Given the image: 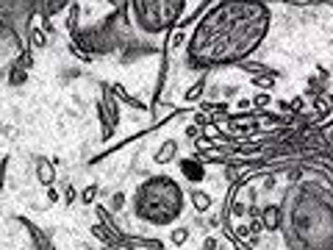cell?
I'll list each match as a JSON object with an SVG mask.
<instances>
[{
  "mask_svg": "<svg viewBox=\"0 0 333 250\" xmlns=\"http://www.w3.org/2000/svg\"><path fill=\"white\" fill-rule=\"evenodd\" d=\"M269 28L272 11L264 3H211L189 36L186 56L203 70L239 64L261 47Z\"/></svg>",
  "mask_w": 333,
  "mask_h": 250,
  "instance_id": "obj_1",
  "label": "cell"
},
{
  "mask_svg": "<svg viewBox=\"0 0 333 250\" xmlns=\"http://www.w3.org/2000/svg\"><path fill=\"white\" fill-rule=\"evenodd\" d=\"M186 195L172 175H150L133 192V214L147 225H172L181 220Z\"/></svg>",
  "mask_w": 333,
  "mask_h": 250,
  "instance_id": "obj_2",
  "label": "cell"
},
{
  "mask_svg": "<svg viewBox=\"0 0 333 250\" xmlns=\"http://www.w3.org/2000/svg\"><path fill=\"white\" fill-rule=\"evenodd\" d=\"M128 11L142 33L161 36L164 31L181 25L186 3L183 0H133V3H128Z\"/></svg>",
  "mask_w": 333,
  "mask_h": 250,
  "instance_id": "obj_3",
  "label": "cell"
},
{
  "mask_svg": "<svg viewBox=\"0 0 333 250\" xmlns=\"http://www.w3.org/2000/svg\"><path fill=\"white\" fill-rule=\"evenodd\" d=\"M178 170L183 172V178L192 181V184H200V181L206 178V167L200 164V159H189V156L178 159Z\"/></svg>",
  "mask_w": 333,
  "mask_h": 250,
  "instance_id": "obj_4",
  "label": "cell"
},
{
  "mask_svg": "<svg viewBox=\"0 0 333 250\" xmlns=\"http://www.w3.org/2000/svg\"><path fill=\"white\" fill-rule=\"evenodd\" d=\"M155 164H169V161L178 159V139H164L161 142V147L153 153Z\"/></svg>",
  "mask_w": 333,
  "mask_h": 250,
  "instance_id": "obj_5",
  "label": "cell"
},
{
  "mask_svg": "<svg viewBox=\"0 0 333 250\" xmlns=\"http://www.w3.org/2000/svg\"><path fill=\"white\" fill-rule=\"evenodd\" d=\"M36 178H39V184H42V186H53L56 172H53V164H50V161H45V159L36 161Z\"/></svg>",
  "mask_w": 333,
  "mask_h": 250,
  "instance_id": "obj_6",
  "label": "cell"
},
{
  "mask_svg": "<svg viewBox=\"0 0 333 250\" xmlns=\"http://www.w3.org/2000/svg\"><path fill=\"white\" fill-rule=\"evenodd\" d=\"M189 198H192V206H194V211H208V208H211V195H206V192H200V189H192V195H189Z\"/></svg>",
  "mask_w": 333,
  "mask_h": 250,
  "instance_id": "obj_7",
  "label": "cell"
},
{
  "mask_svg": "<svg viewBox=\"0 0 333 250\" xmlns=\"http://www.w3.org/2000/svg\"><path fill=\"white\" fill-rule=\"evenodd\" d=\"M186 236H189L186 228H178V231H172V236H169V242H172V245H183V242H186Z\"/></svg>",
  "mask_w": 333,
  "mask_h": 250,
  "instance_id": "obj_8",
  "label": "cell"
},
{
  "mask_svg": "<svg viewBox=\"0 0 333 250\" xmlns=\"http://www.w3.org/2000/svg\"><path fill=\"white\" fill-rule=\"evenodd\" d=\"M94 195H97V186H89V189H84V192H81V200H84V203L89 206L92 200H94Z\"/></svg>",
  "mask_w": 333,
  "mask_h": 250,
  "instance_id": "obj_9",
  "label": "cell"
},
{
  "mask_svg": "<svg viewBox=\"0 0 333 250\" xmlns=\"http://www.w3.org/2000/svg\"><path fill=\"white\" fill-rule=\"evenodd\" d=\"M125 206V195H114V200H111V211H117V208Z\"/></svg>",
  "mask_w": 333,
  "mask_h": 250,
  "instance_id": "obj_10",
  "label": "cell"
},
{
  "mask_svg": "<svg viewBox=\"0 0 333 250\" xmlns=\"http://www.w3.org/2000/svg\"><path fill=\"white\" fill-rule=\"evenodd\" d=\"M64 200H67V203H72V200H75V189H72V186L64 189Z\"/></svg>",
  "mask_w": 333,
  "mask_h": 250,
  "instance_id": "obj_11",
  "label": "cell"
},
{
  "mask_svg": "<svg viewBox=\"0 0 333 250\" xmlns=\"http://www.w3.org/2000/svg\"><path fill=\"white\" fill-rule=\"evenodd\" d=\"M253 103H256V106H269V94H258Z\"/></svg>",
  "mask_w": 333,
  "mask_h": 250,
  "instance_id": "obj_12",
  "label": "cell"
}]
</instances>
